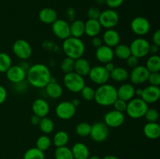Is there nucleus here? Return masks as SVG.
<instances>
[{
	"label": "nucleus",
	"instance_id": "34",
	"mask_svg": "<svg viewBox=\"0 0 160 159\" xmlns=\"http://www.w3.org/2000/svg\"><path fill=\"white\" fill-rule=\"evenodd\" d=\"M54 156L56 159H74L71 149L67 146L56 147Z\"/></svg>",
	"mask_w": 160,
	"mask_h": 159
},
{
	"label": "nucleus",
	"instance_id": "59",
	"mask_svg": "<svg viewBox=\"0 0 160 159\" xmlns=\"http://www.w3.org/2000/svg\"><path fill=\"white\" fill-rule=\"evenodd\" d=\"M88 159H101V157H98L97 155H92V156H89V157Z\"/></svg>",
	"mask_w": 160,
	"mask_h": 159
},
{
	"label": "nucleus",
	"instance_id": "37",
	"mask_svg": "<svg viewBox=\"0 0 160 159\" xmlns=\"http://www.w3.org/2000/svg\"><path fill=\"white\" fill-rule=\"evenodd\" d=\"M52 144V140L48 136L46 135H42L40 136L36 140V147L38 149L41 150V151H44L49 149Z\"/></svg>",
	"mask_w": 160,
	"mask_h": 159
},
{
	"label": "nucleus",
	"instance_id": "58",
	"mask_svg": "<svg viewBox=\"0 0 160 159\" xmlns=\"http://www.w3.org/2000/svg\"><path fill=\"white\" fill-rule=\"evenodd\" d=\"M102 159H119V158L117 157H116V156L110 155V154H109V155L105 156Z\"/></svg>",
	"mask_w": 160,
	"mask_h": 159
},
{
	"label": "nucleus",
	"instance_id": "39",
	"mask_svg": "<svg viewBox=\"0 0 160 159\" xmlns=\"http://www.w3.org/2000/svg\"><path fill=\"white\" fill-rule=\"evenodd\" d=\"M74 59H70L69 57H66L60 64V69L62 73L66 74V73L73 72V69H74Z\"/></svg>",
	"mask_w": 160,
	"mask_h": 159
},
{
	"label": "nucleus",
	"instance_id": "9",
	"mask_svg": "<svg viewBox=\"0 0 160 159\" xmlns=\"http://www.w3.org/2000/svg\"><path fill=\"white\" fill-rule=\"evenodd\" d=\"M109 133V127L104 122H96L92 126L89 137L93 141L102 143L107 139Z\"/></svg>",
	"mask_w": 160,
	"mask_h": 159
},
{
	"label": "nucleus",
	"instance_id": "11",
	"mask_svg": "<svg viewBox=\"0 0 160 159\" xmlns=\"http://www.w3.org/2000/svg\"><path fill=\"white\" fill-rule=\"evenodd\" d=\"M76 108L70 101H61L56 107V115L62 120H70L76 114Z\"/></svg>",
	"mask_w": 160,
	"mask_h": 159
},
{
	"label": "nucleus",
	"instance_id": "36",
	"mask_svg": "<svg viewBox=\"0 0 160 159\" xmlns=\"http://www.w3.org/2000/svg\"><path fill=\"white\" fill-rule=\"evenodd\" d=\"M91 128H92V125L89 124L88 123L81 122L76 126L75 132H76L77 135L81 137H88L90 135Z\"/></svg>",
	"mask_w": 160,
	"mask_h": 159
},
{
	"label": "nucleus",
	"instance_id": "49",
	"mask_svg": "<svg viewBox=\"0 0 160 159\" xmlns=\"http://www.w3.org/2000/svg\"><path fill=\"white\" fill-rule=\"evenodd\" d=\"M7 98V90L3 86L0 85V104L4 103Z\"/></svg>",
	"mask_w": 160,
	"mask_h": 159
},
{
	"label": "nucleus",
	"instance_id": "1",
	"mask_svg": "<svg viewBox=\"0 0 160 159\" xmlns=\"http://www.w3.org/2000/svg\"><path fill=\"white\" fill-rule=\"evenodd\" d=\"M28 83L35 88H45L52 78L51 71L47 65L36 63L31 65L27 72Z\"/></svg>",
	"mask_w": 160,
	"mask_h": 159
},
{
	"label": "nucleus",
	"instance_id": "40",
	"mask_svg": "<svg viewBox=\"0 0 160 159\" xmlns=\"http://www.w3.org/2000/svg\"><path fill=\"white\" fill-rule=\"evenodd\" d=\"M81 95L82 98L85 101H90L94 100L95 98V90L90 86H84L81 91Z\"/></svg>",
	"mask_w": 160,
	"mask_h": 159
},
{
	"label": "nucleus",
	"instance_id": "31",
	"mask_svg": "<svg viewBox=\"0 0 160 159\" xmlns=\"http://www.w3.org/2000/svg\"><path fill=\"white\" fill-rule=\"evenodd\" d=\"M113 51L114 55L117 56L120 60H126L129 56L131 55L129 46L125 44H119L115 47Z\"/></svg>",
	"mask_w": 160,
	"mask_h": 159
},
{
	"label": "nucleus",
	"instance_id": "4",
	"mask_svg": "<svg viewBox=\"0 0 160 159\" xmlns=\"http://www.w3.org/2000/svg\"><path fill=\"white\" fill-rule=\"evenodd\" d=\"M148 106L141 98H133L128 101L126 112L130 118L133 119H139L145 115Z\"/></svg>",
	"mask_w": 160,
	"mask_h": 159
},
{
	"label": "nucleus",
	"instance_id": "19",
	"mask_svg": "<svg viewBox=\"0 0 160 159\" xmlns=\"http://www.w3.org/2000/svg\"><path fill=\"white\" fill-rule=\"evenodd\" d=\"M32 112L34 115H38L40 118H43L48 115L50 111V106L48 103L42 98H37L32 103Z\"/></svg>",
	"mask_w": 160,
	"mask_h": 159
},
{
	"label": "nucleus",
	"instance_id": "20",
	"mask_svg": "<svg viewBox=\"0 0 160 159\" xmlns=\"http://www.w3.org/2000/svg\"><path fill=\"white\" fill-rule=\"evenodd\" d=\"M102 39L104 45L110 48H115L120 44V35L116 30L112 28V29H107L105 31Z\"/></svg>",
	"mask_w": 160,
	"mask_h": 159
},
{
	"label": "nucleus",
	"instance_id": "41",
	"mask_svg": "<svg viewBox=\"0 0 160 159\" xmlns=\"http://www.w3.org/2000/svg\"><path fill=\"white\" fill-rule=\"evenodd\" d=\"M159 112L156 108H148L144 117L148 123H156L159 119Z\"/></svg>",
	"mask_w": 160,
	"mask_h": 159
},
{
	"label": "nucleus",
	"instance_id": "38",
	"mask_svg": "<svg viewBox=\"0 0 160 159\" xmlns=\"http://www.w3.org/2000/svg\"><path fill=\"white\" fill-rule=\"evenodd\" d=\"M12 65V59L6 52H0V73H6Z\"/></svg>",
	"mask_w": 160,
	"mask_h": 159
},
{
	"label": "nucleus",
	"instance_id": "21",
	"mask_svg": "<svg viewBox=\"0 0 160 159\" xmlns=\"http://www.w3.org/2000/svg\"><path fill=\"white\" fill-rule=\"evenodd\" d=\"M117 90V98L128 102L135 95V88L131 84H123Z\"/></svg>",
	"mask_w": 160,
	"mask_h": 159
},
{
	"label": "nucleus",
	"instance_id": "25",
	"mask_svg": "<svg viewBox=\"0 0 160 159\" xmlns=\"http://www.w3.org/2000/svg\"><path fill=\"white\" fill-rule=\"evenodd\" d=\"M102 26L98 20H88L84 23V34L90 37H95L101 32Z\"/></svg>",
	"mask_w": 160,
	"mask_h": 159
},
{
	"label": "nucleus",
	"instance_id": "52",
	"mask_svg": "<svg viewBox=\"0 0 160 159\" xmlns=\"http://www.w3.org/2000/svg\"><path fill=\"white\" fill-rule=\"evenodd\" d=\"M41 118H42L38 117V115H33L31 117V119H30V121H31V123L33 125V126H38L39 123H40Z\"/></svg>",
	"mask_w": 160,
	"mask_h": 159
},
{
	"label": "nucleus",
	"instance_id": "29",
	"mask_svg": "<svg viewBox=\"0 0 160 159\" xmlns=\"http://www.w3.org/2000/svg\"><path fill=\"white\" fill-rule=\"evenodd\" d=\"M70 36L81 38L84 34V22L81 20H74L70 24Z\"/></svg>",
	"mask_w": 160,
	"mask_h": 159
},
{
	"label": "nucleus",
	"instance_id": "43",
	"mask_svg": "<svg viewBox=\"0 0 160 159\" xmlns=\"http://www.w3.org/2000/svg\"><path fill=\"white\" fill-rule=\"evenodd\" d=\"M148 81L149 82L150 85L159 87L160 85L159 72H157V73H150L149 76H148Z\"/></svg>",
	"mask_w": 160,
	"mask_h": 159
},
{
	"label": "nucleus",
	"instance_id": "7",
	"mask_svg": "<svg viewBox=\"0 0 160 159\" xmlns=\"http://www.w3.org/2000/svg\"><path fill=\"white\" fill-rule=\"evenodd\" d=\"M120 17L115 9H108L101 12V14L98 18L102 27L106 29H112L117 26L119 23Z\"/></svg>",
	"mask_w": 160,
	"mask_h": 159
},
{
	"label": "nucleus",
	"instance_id": "57",
	"mask_svg": "<svg viewBox=\"0 0 160 159\" xmlns=\"http://www.w3.org/2000/svg\"><path fill=\"white\" fill-rule=\"evenodd\" d=\"M142 93V88H138L135 89V94L137 95L138 97H141Z\"/></svg>",
	"mask_w": 160,
	"mask_h": 159
},
{
	"label": "nucleus",
	"instance_id": "16",
	"mask_svg": "<svg viewBox=\"0 0 160 159\" xmlns=\"http://www.w3.org/2000/svg\"><path fill=\"white\" fill-rule=\"evenodd\" d=\"M6 75L8 80L14 84L25 80L27 76V72L23 70L19 65H12L9 67V70L6 72Z\"/></svg>",
	"mask_w": 160,
	"mask_h": 159
},
{
	"label": "nucleus",
	"instance_id": "26",
	"mask_svg": "<svg viewBox=\"0 0 160 159\" xmlns=\"http://www.w3.org/2000/svg\"><path fill=\"white\" fill-rule=\"evenodd\" d=\"M71 151L74 159H88L90 156V152L87 145L79 142L73 144Z\"/></svg>",
	"mask_w": 160,
	"mask_h": 159
},
{
	"label": "nucleus",
	"instance_id": "53",
	"mask_svg": "<svg viewBox=\"0 0 160 159\" xmlns=\"http://www.w3.org/2000/svg\"><path fill=\"white\" fill-rule=\"evenodd\" d=\"M159 46L155 45V44H153V45H150L149 53H152V55H156L158 53V51H159Z\"/></svg>",
	"mask_w": 160,
	"mask_h": 159
},
{
	"label": "nucleus",
	"instance_id": "50",
	"mask_svg": "<svg viewBox=\"0 0 160 159\" xmlns=\"http://www.w3.org/2000/svg\"><path fill=\"white\" fill-rule=\"evenodd\" d=\"M66 15H67V18L70 20V21H73L76 17V12L73 8H68L66 11Z\"/></svg>",
	"mask_w": 160,
	"mask_h": 159
},
{
	"label": "nucleus",
	"instance_id": "32",
	"mask_svg": "<svg viewBox=\"0 0 160 159\" xmlns=\"http://www.w3.org/2000/svg\"><path fill=\"white\" fill-rule=\"evenodd\" d=\"M145 67L149 73H157L160 70V57L158 55H152L146 62Z\"/></svg>",
	"mask_w": 160,
	"mask_h": 159
},
{
	"label": "nucleus",
	"instance_id": "14",
	"mask_svg": "<svg viewBox=\"0 0 160 159\" xmlns=\"http://www.w3.org/2000/svg\"><path fill=\"white\" fill-rule=\"evenodd\" d=\"M149 73V71L147 70L145 65H137L133 68L129 73V78L132 84L140 85L148 81Z\"/></svg>",
	"mask_w": 160,
	"mask_h": 159
},
{
	"label": "nucleus",
	"instance_id": "10",
	"mask_svg": "<svg viewBox=\"0 0 160 159\" xmlns=\"http://www.w3.org/2000/svg\"><path fill=\"white\" fill-rule=\"evenodd\" d=\"M88 76L94 84L98 85L107 84L110 78L109 73L102 65H95L92 67Z\"/></svg>",
	"mask_w": 160,
	"mask_h": 159
},
{
	"label": "nucleus",
	"instance_id": "3",
	"mask_svg": "<svg viewBox=\"0 0 160 159\" xmlns=\"http://www.w3.org/2000/svg\"><path fill=\"white\" fill-rule=\"evenodd\" d=\"M62 48L67 57L74 60L82 57L85 51V45L83 41L74 37H70L63 40Z\"/></svg>",
	"mask_w": 160,
	"mask_h": 159
},
{
	"label": "nucleus",
	"instance_id": "8",
	"mask_svg": "<svg viewBox=\"0 0 160 159\" xmlns=\"http://www.w3.org/2000/svg\"><path fill=\"white\" fill-rule=\"evenodd\" d=\"M12 52L18 59L28 60L32 55V48L26 40L18 39L12 45Z\"/></svg>",
	"mask_w": 160,
	"mask_h": 159
},
{
	"label": "nucleus",
	"instance_id": "55",
	"mask_svg": "<svg viewBox=\"0 0 160 159\" xmlns=\"http://www.w3.org/2000/svg\"><path fill=\"white\" fill-rule=\"evenodd\" d=\"M19 65H20V66L21 67V68L23 69V70H24L26 72H28V70H29V68H30V67H31L30 64L28 63V62H27L26 60L23 61V62H22L21 63H20Z\"/></svg>",
	"mask_w": 160,
	"mask_h": 159
},
{
	"label": "nucleus",
	"instance_id": "13",
	"mask_svg": "<svg viewBox=\"0 0 160 159\" xmlns=\"http://www.w3.org/2000/svg\"><path fill=\"white\" fill-rule=\"evenodd\" d=\"M52 31L56 37L61 40H65L70 36V23L62 19H57L52 24Z\"/></svg>",
	"mask_w": 160,
	"mask_h": 159
},
{
	"label": "nucleus",
	"instance_id": "42",
	"mask_svg": "<svg viewBox=\"0 0 160 159\" xmlns=\"http://www.w3.org/2000/svg\"><path fill=\"white\" fill-rule=\"evenodd\" d=\"M113 107H114V110H117L118 112H125L127 110V106H128V102L125 101H123L121 99H119L117 98V100L115 101V102L113 103Z\"/></svg>",
	"mask_w": 160,
	"mask_h": 159
},
{
	"label": "nucleus",
	"instance_id": "33",
	"mask_svg": "<svg viewBox=\"0 0 160 159\" xmlns=\"http://www.w3.org/2000/svg\"><path fill=\"white\" fill-rule=\"evenodd\" d=\"M39 129L44 134H50L53 132L55 128L54 122L48 117L45 116L41 118L38 124Z\"/></svg>",
	"mask_w": 160,
	"mask_h": 159
},
{
	"label": "nucleus",
	"instance_id": "24",
	"mask_svg": "<svg viewBox=\"0 0 160 159\" xmlns=\"http://www.w3.org/2000/svg\"><path fill=\"white\" fill-rule=\"evenodd\" d=\"M91 68H92V65H91L89 61L86 59L81 57L74 61L73 72H75L83 77L88 75Z\"/></svg>",
	"mask_w": 160,
	"mask_h": 159
},
{
	"label": "nucleus",
	"instance_id": "23",
	"mask_svg": "<svg viewBox=\"0 0 160 159\" xmlns=\"http://www.w3.org/2000/svg\"><path fill=\"white\" fill-rule=\"evenodd\" d=\"M38 19L45 24H52L58 19V14L52 8H44L39 12Z\"/></svg>",
	"mask_w": 160,
	"mask_h": 159
},
{
	"label": "nucleus",
	"instance_id": "22",
	"mask_svg": "<svg viewBox=\"0 0 160 159\" xmlns=\"http://www.w3.org/2000/svg\"><path fill=\"white\" fill-rule=\"evenodd\" d=\"M45 92H46V94L49 98H53V99L59 98L62 96V93H63L62 86L56 80V79H54L52 77L51 78L50 82L45 86Z\"/></svg>",
	"mask_w": 160,
	"mask_h": 159
},
{
	"label": "nucleus",
	"instance_id": "2",
	"mask_svg": "<svg viewBox=\"0 0 160 159\" xmlns=\"http://www.w3.org/2000/svg\"><path fill=\"white\" fill-rule=\"evenodd\" d=\"M117 99V90L113 85L105 84L98 86L95 90L94 100L98 104L104 107H108L113 104Z\"/></svg>",
	"mask_w": 160,
	"mask_h": 159
},
{
	"label": "nucleus",
	"instance_id": "51",
	"mask_svg": "<svg viewBox=\"0 0 160 159\" xmlns=\"http://www.w3.org/2000/svg\"><path fill=\"white\" fill-rule=\"evenodd\" d=\"M152 41L153 44L160 46V31L157 30L152 35Z\"/></svg>",
	"mask_w": 160,
	"mask_h": 159
},
{
	"label": "nucleus",
	"instance_id": "15",
	"mask_svg": "<svg viewBox=\"0 0 160 159\" xmlns=\"http://www.w3.org/2000/svg\"><path fill=\"white\" fill-rule=\"evenodd\" d=\"M124 114L117 110L109 111L104 115V123L109 128L120 127L124 123Z\"/></svg>",
	"mask_w": 160,
	"mask_h": 159
},
{
	"label": "nucleus",
	"instance_id": "28",
	"mask_svg": "<svg viewBox=\"0 0 160 159\" xmlns=\"http://www.w3.org/2000/svg\"><path fill=\"white\" fill-rule=\"evenodd\" d=\"M109 76L111 79L116 82H125L129 78V72L123 67H115L114 70L109 73Z\"/></svg>",
	"mask_w": 160,
	"mask_h": 159
},
{
	"label": "nucleus",
	"instance_id": "35",
	"mask_svg": "<svg viewBox=\"0 0 160 159\" xmlns=\"http://www.w3.org/2000/svg\"><path fill=\"white\" fill-rule=\"evenodd\" d=\"M44 151L38 149L37 147H31L26 151L23 156V159H45Z\"/></svg>",
	"mask_w": 160,
	"mask_h": 159
},
{
	"label": "nucleus",
	"instance_id": "48",
	"mask_svg": "<svg viewBox=\"0 0 160 159\" xmlns=\"http://www.w3.org/2000/svg\"><path fill=\"white\" fill-rule=\"evenodd\" d=\"M91 42H92V46L95 48H99L100 46H102L103 45L102 39L98 37V36H95V37H92V41Z\"/></svg>",
	"mask_w": 160,
	"mask_h": 159
},
{
	"label": "nucleus",
	"instance_id": "60",
	"mask_svg": "<svg viewBox=\"0 0 160 159\" xmlns=\"http://www.w3.org/2000/svg\"><path fill=\"white\" fill-rule=\"evenodd\" d=\"M96 1H97V2L100 5H102L105 3V0H96Z\"/></svg>",
	"mask_w": 160,
	"mask_h": 159
},
{
	"label": "nucleus",
	"instance_id": "27",
	"mask_svg": "<svg viewBox=\"0 0 160 159\" xmlns=\"http://www.w3.org/2000/svg\"><path fill=\"white\" fill-rule=\"evenodd\" d=\"M143 132L147 138L156 140L160 136V126L157 123H147L144 126Z\"/></svg>",
	"mask_w": 160,
	"mask_h": 159
},
{
	"label": "nucleus",
	"instance_id": "12",
	"mask_svg": "<svg viewBox=\"0 0 160 159\" xmlns=\"http://www.w3.org/2000/svg\"><path fill=\"white\" fill-rule=\"evenodd\" d=\"M131 31L138 36H144L149 32L151 24L148 19L144 17H134L131 23Z\"/></svg>",
	"mask_w": 160,
	"mask_h": 159
},
{
	"label": "nucleus",
	"instance_id": "47",
	"mask_svg": "<svg viewBox=\"0 0 160 159\" xmlns=\"http://www.w3.org/2000/svg\"><path fill=\"white\" fill-rule=\"evenodd\" d=\"M28 84L25 80L19 82L17 84H14V89L16 91L18 92H24L28 89Z\"/></svg>",
	"mask_w": 160,
	"mask_h": 159
},
{
	"label": "nucleus",
	"instance_id": "45",
	"mask_svg": "<svg viewBox=\"0 0 160 159\" xmlns=\"http://www.w3.org/2000/svg\"><path fill=\"white\" fill-rule=\"evenodd\" d=\"M124 0H105V3L109 9H115L123 5Z\"/></svg>",
	"mask_w": 160,
	"mask_h": 159
},
{
	"label": "nucleus",
	"instance_id": "56",
	"mask_svg": "<svg viewBox=\"0 0 160 159\" xmlns=\"http://www.w3.org/2000/svg\"><path fill=\"white\" fill-rule=\"evenodd\" d=\"M70 102L72 103V104H73L74 107H78V106L80 105V100L78 99V98H73V100H72Z\"/></svg>",
	"mask_w": 160,
	"mask_h": 159
},
{
	"label": "nucleus",
	"instance_id": "30",
	"mask_svg": "<svg viewBox=\"0 0 160 159\" xmlns=\"http://www.w3.org/2000/svg\"><path fill=\"white\" fill-rule=\"evenodd\" d=\"M70 140V136L66 131L60 130L56 132L52 139V142L56 147L67 146Z\"/></svg>",
	"mask_w": 160,
	"mask_h": 159
},
{
	"label": "nucleus",
	"instance_id": "6",
	"mask_svg": "<svg viewBox=\"0 0 160 159\" xmlns=\"http://www.w3.org/2000/svg\"><path fill=\"white\" fill-rule=\"evenodd\" d=\"M150 42L143 37H137L130 45L131 55L137 57L138 59L144 58L149 54Z\"/></svg>",
	"mask_w": 160,
	"mask_h": 159
},
{
	"label": "nucleus",
	"instance_id": "46",
	"mask_svg": "<svg viewBox=\"0 0 160 159\" xmlns=\"http://www.w3.org/2000/svg\"><path fill=\"white\" fill-rule=\"evenodd\" d=\"M127 65L130 68H134L135 66L138 65V59L134 55H131L126 59Z\"/></svg>",
	"mask_w": 160,
	"mask_h": 159
},
{
	"label": "nucleus",
	"instance_id": "17",
	"mask_svg": "<svg viewBox=\"0 0 160 159\" xmlns=\"http://www.w3.org/2000/svg\"><path fill=\"white\" fill-rule=\"evenodd\" d=\"M160 98V89L156 86L149 85L142 89L141 98L147 104L156 103Z\"/></svg>",
	"mask_w": 160,
	"mask_h": 159
},
{
	"label": "nucleus",
	"instance_id": "18",
	"mask_svg": "<svg viewBox=\"0 0 160 159\" xmlns=\"http://www.w3.org/2000/svg\"><path fill=\"white\" fill-rule=\"evenodd\" d=\"M95 57L98 62L106 64L107 62H112L115 55H114V51L112 48H110L106 45H102L99 48H96Z\"/></svg>",
	"mask_w": 160,
	"mask_h": 159
},
{
	"label": "nucleus",
	"instance_id": "5",
	"mask_svg": "<svg viewBox=\"0 0 160 159\" xmlns=\"http://www.w3.org/2000/svg\"><path fill=\"white\" fill-rule=\"evenodd\" d=\"M63 84L70 92L78 93L85 86V80L83 76L73 71L64 75Z\"/></svg>",
	"mask_w": 160,
	"mask_h": 159
},
{
	"label": "nucleus",
	"instance_id": "44",
	"mask_svg": "<svg viewBox=\"0 0 160 159\" xmlns=\"http://www.w3.org/2000/svg\"><path fill=\"white\" fill-rule=\"evenodd\" d=\"M100 14H101V11L97 7L89 8L87 12V15L89 20H98Z\"/></svg>",
	"mask_w": 160,
	"mask_h": 159
},
{
	"label": "nucleus",
	"instance_id": "54",
	"mask_svg": "<svg viewBox=\"0 0 160 159\" xmlns=\"http://www.w3.org/2000/svg\"><path fill=\"white\" fill-rule=\"evenodd\" d=\"M105 69H106V70H107L109 73H110L111 71H112V70H114V68H115V65H114V63L112 62H107V63L105 64Z\"/></svg>",
	"mask_w": 160,
	"mask_h": 159
}]
</instances>
